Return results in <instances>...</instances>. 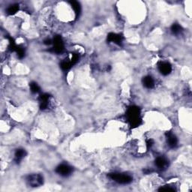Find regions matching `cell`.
<instances>
[{"label": "cell", "mask_w": 192, "mask_h": 192, "mask_svg": "<svg viewBox=\"0 0 192 192\" xmlns=\"http://www.w3.org/2000/svg\"><path fill=\"white\" fill-rule=\"evenodd\" d=\"M126 117L129 124L132 128H136L139 126L141 122V116H140V110L137 107H131L128 108L126 113Z\"/></svg>", "instance_id": "cell-1"}, {"label": "cell", "mask_w": 192, "mask_h": 192, "mask_svg": "<svg viewBox=\"0 0 192 192\" xmlns=\"http://www.w3.org/2000/svg\"><path fill=\"white\" fill-rule=\"evenodd\" d=\"M108 176L115 182L122 185L131 183L133 180V178L130 175L125 174V173H109Z\"/></svg>", "instance_id": "cell-2"}, {"label": "cell", "mask_w": 192, "mask_h": 192, "mask_svg": "<svg viewBox=\"0 0 192 192\" xmlns=\"http://www.w3.org/2000/svg\"><path fill=\"white\" fill-rule=\"evenodd\" d=\"M28 184L32 187H39L44 182V178L40 174H32L27 178Z\"/></svg>", "instance_id": "cell-3"}, {"label": "cell", "mask_w": 192, "mask_h": 192, "mask_svg": "<svg viewBox=\"0 0 192 192\" xmlns=\"http://www.w3.org/2000/svg\"><path fill=\"white\" fill-rule=\"evenodd\" d=\"M56 172L62 176H69L72 172V167L68 164H60L56 167Z\"/></svg>", "instance_id": "cell-4"}, {"label": "cell", "mask_w": 192, "mask_h": 192, "mask_svg": "<svg viewBox=\"0 0 192 192\" xmlns=\"http://www.w3.org/2000/svg\"><path fill=\"white\" fill-rule=\"evenodd\" d=\"M158 70H159L160 73L161 74L166 76V75L170 74L171 73V71H172V66H171V65L169 62H161L158 64Z\"/></svg>", "instance_id": "cell-5"}, {"label": "cell", "mask_w": 192, "mask_h": 192, "mask_svg": "<svg viewBox=\"0 0 192 192\" xmlns=\"http://www.w3.org/2000/svg\"><path fill=\"white\" fill-rule=\"evenodd\" d=\"M53 50L57 53H62L64 50L63 41L61 38L60 36H56L53 41Z\"/></svg>", "instance_id": "cell-6"}, {"label": "cell", "mask_w": 192, "mask_h": 192, "mask_svg": "<svg viewBox=\"0 0 192 192\" xmlns=\"http://www.w3.org/2000/svg\"><path fill=\"white\" fill-rule=\"evenodd\" d=\"M166 137H167V145L169 146L170 148H175L176 147L177 144H178V139L172 132H167L166 133Z\"/></svg>", "instance_id": "cell-7"}, {"label": "cell", "mask_w": 192, "mask_h": 192, "mask_svg": "<svg viewBox=\"0 0 192 192\" xmlns=\"http://www.w3.org/2000/svg\"><path fill=\"white\" fill-rule=\"evenodd\" d=\"M50 98V95H48L47 93L42 94V95H40V108L41 110H46V109L49 108Z\"/></svg>", "instance_id": "cell-8"}, {"label": "cell", "mask_w": 192, "mask_h": 192, "mask_svg": "<svg viewBox=\"0 0 192 192\" xmlns=\"http://www.w3.org/2000/svg\"><path fill=\"white\" fill-rule=\"evenodd\" d=\"M108 41L116 44H118V45H121L122 42V38L120 35L115 34V33H110L108 36Z\"/></svg>", "instance_id": "cell-9"}, {"label": "cell", "mask_w": 192, "mask_h": 192, "mask_svg": "<svg viewBox=\"0 0 192 192\" xmlns=\"http://www.w3.org/2000/svg\"><path fill=\"white\" fill-rule=\"evenodd\" d=\"M156 165L158 169L164 170L167 167L168 161L164 157H158L156 159Z\"/></svg>", "instance_id": "cell-10"}, {"label": "cell", "mask_w": 192, "mask_h": 192, "mask_svg": "<svg viewBox=\"0 0 192 192\" xmlns=\"http://www.w3.org/2000/svg\"><path fill=\"white\" fill-rule=\"evenodd\" d=\"M143 86L147 89H152L155 86V81L153 78L150 76H146L143 79Z\"/></svg>", "instance_id": "cell-11"}, {"label": "cell", "mask_w": 192, "mask_h": 192, "mask_svg": "<svg viewBox=\"0 0 192 192\" xmlns=\"http://www.w3.org/2000/svg\"><path fill=\"white\" fill-rule=\"evenodd\" d=\"M26 155V151L23 149H17L15 154H14V158H15V161L17 162H20L24 157Z\"/></svg>", "instance_id": "cell-12"}, {"label": "cell", "mask_w": 192, "mask_h": 192, "mask_svg": "<svg viewBox=\"0 0 192 192\" xmlns=\"http://www.w3.org/2000/svg\"><path fill=\"white\" fill-rule=\"evenodd\" d=\"M18 10H19V5L17 4H14L10 5V6L7 8L6 12L9 15H14V14H15L16 13L18 12Z\"/></svg>", "instance_id": "cell-13"}, {"label": "cell", "mask_w": 192, "mask_h": 192, "mask_svg": "<svg viewBox=\"0 0 192 192\" xmlns=\"http://www.w3.org/2000/svg\"><path fill=\"white\" fill-rule=\"evenodd\" d=\"M71 5L72 8H73L74 11V13L76 14V16L77 17L79 14H80V10H81L80 3L76 1H72L71 2Z\"/></svg>", "instance_id": "cell-14"}, {"label": "cell", "mask_w": 192, "mask_h": 192, "mask_svg": "<svg viewBox=\"0 0 192 192\" xmlns=\"http://www.w3.org/2000/svg\"><path fill=\"white\" fill-rule=\"evenodd\" d=\"M182 28L179 23H173L171 26V32L174 35H179L182 32Z\"/></svg>", "instance_id": "cell-15"}, {"label": "cell", "mask_w": 192, "mask_h": 192, "mask_svg": "<svg viewBox=\"0 0 192 192\" xmlns=\"http://www.w3.org/2000/svg\"><path fill=\"white\" fill-rule=\"evenodd\" d=\"M61 68H62V70H64V71H68V69H70L71 67L72 66V65L71 63V62L70 61H63V62H62V63H61Z\"/></svg>", "instance_id": "cell-16"}, {"label": "cell", "mask_w": 192, "mask_h": 192, "mask_svg": "<svg viewBox=\"0 0 192 192\" xmlns=\"http://www.w3.org/2000/svg\"><path fill=\"white\" fill-rule=\"evenodd\" d=\"M29 87H30L31 92H33V93H37V92H38L40 91L39 86H38V85L35 82L31 83V84H29Z\"/></svg>", "instance_id": "cell-17"}, {"label": "cell", "mask_w": 192, "mask_h": 192, "mask_svg": "<svg viewBox=\"0 0 192 192\" xmlns=\"http://www.w3.org/2000/svg\"><path fill=\"white\" fill-rule=\"evenodd\" d=\"M15 52L17 53V56L19 57L20 59H23L24 56H25V51H24V50L23 49V48H21L20 47H16Z\"/></svg>", "instance_id": "cell-18"}, {"label": "cell", "mask_w": 192, "mask_h": 192, "mask_svg": "<svg viewBox=\"0 0 192 192\" xmlns=\"http://www.w3.org/2000/svg\"><path fill=\"white\" fill-rule=\"evenodd\" d=\"M159 191H176V189L172 187V186L170 185H165L163 186V187H161L159 189H158Z\"/></svg>", "instance_id": "cell-19"}, {"label": "cell", "mask_w": 192, "mask_h": 192, "mask_svg": "<svg viewBox=\"0 0 192 192\" xmlns=\"http://www.w3.org/2000/svg\"><path fill=\"white\" fill-rule=\"evenodd\" d=\"M78 60H79L78 55H77V54H72L71 58L70 59V62H71V65H74L75 63H76L77 61H78Z\"/></svg>", "instance_id": "cell-20"}, {"label": "cell", "mask_w": 192, "mask_h": 192, "mask_svg": "<svg viewBox=\"0 0 192 192\" xmlns=\"http://www.w3.org/2000/svg\"><path fill=\"white\" fill-rule=\"evenodd\" d=\"M52 43H53L52 41L50 40V39H47V40H45V41H44V44H48V45H50V44H51Z\"/></svg>", "instance_id": "cell-21"}]
</instances>
